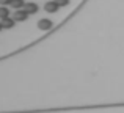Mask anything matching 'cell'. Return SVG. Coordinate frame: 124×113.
I'll use <instances>...</instances> for the list:
<instances>
[{
    "mask_svg": "<svg viewBox=\"0 0 124 113\" xmlns=\"http://www.w3.org/2000/svg\"><path fill=\"white\" fill-rule=\"evenodd\" d=\"M27 17H28V13L25 11L24 8L22 9H16L14 16H13V19H14L16 22H24V21H27Z\"/></svg>",
    "mask_w": 124,
    "mask_h": 113,
    "instance_id": "obj_1",
    "label": "cell"
},
{
    "mask_svg": "<svg viewBox=\"0 0 124 113\" xmlns=\"http://www.w3.org/2000/svg\"><path fill=\"white\" fill-rule=\"evenodd\" d=\"M52 25H54V24H52L50 19H39V21H38V28H39V30H42V31L50 30Z\"/></svg>",
    "mask_w": 124,
    "mask_h": 113,
    "instance_id": "obj_2",
    "label": "cell"
},
{
    "mask_svg": "<svg viewBox=\"0 0 124 113\" xmlns=\"http://www.w3.org/2000/svg\"><path fill=\"white\" fill-rule=\"evenodd\" d=\"M58 8H60V5H58L55 0H50V2H47V3L44 5L46 13H57V11H58Z\"/></svg>",
    "mask_w": 124,
    "mask_h": 113,
    "instance_id": "obj_3",
    "label": "cell"
},
{
    "mask_svg": "<svg viewBox=\"0 0 124 113\" xmlns=\"http://www.w3.org/2000/svg\"><path fill=\"white\" fill-rule=\"evenodd\" d=\"M24 9L28 13V14H35V13H38V5L36 3H33V2H30V3H25V6H24Z\"/></svg>",
    "mask_w": 124,
    "mask_h": 113,
    "instance_id": "obj_4",
    "label": "cell"
},
{
    "mask_svg": "<svg viewBox=\"0 0 124 113\" xmlns=\"http://www.w3.org/2000/svg\"><path fill=\"white\" fill-rule=\"evenodd\" d=\"M0 22H2L3 28H13L14 24H16V21L13 17H6V19H3V21H0Z\"/></svg>",
    "mask_w": 124,
    "mask_h": 113,
    "instance_id": "obj_5",
    "label": "cell"
},
{
    "mask_svg": "<svg viewBox=\"0 0 124 113\" xmlns=\"http://www.w3.org/2000/svg\"><path fill=\"white\" fill-rule=\"evenodd\" d=\"M11 6L14 9H22L25 6V2H24V0H13V2H11Z\"/></svg>",
    "mask_w": 124,
    "mask_h": 113,
    "instance_id": "obj_6",
    "label": "cell"
},
{
    "mask_svg": "<svg viewBox=\"0 0 124 113\" xmlns=\"http://www.w3.org/2000/svg\"><path fill=\"white\" fill-rule=\"evenodd\" d=\"M6 17H9V9L6 6H0V21H3Z\"/></svg>",
    "mask_w": 124,
    "mask_h": 113,
    "instance_id": "obj_7",
    "label": "cell"
},
{
    "mask_svg": "<svg viewBox=\"0 0 124 113\" xmlns=\"http://www.w3.org/2000/svg\"><path fill=\"white\" fill-rule=\"evenodd\" d=\"M55 2H57L60 6H68L69 5V0H55Z\"/></svg>",
    "mask_w": 124,
    "mask_h": 113,
    "instance_id": "obj_8",
    "label": "cell"
},
{
    "mask_svg": "<svg viewBox=\"0 0 124 113\" xmlns=\"http://www.w3.org/2000/svg\"><path fill=\"white\" fill-rule=\"evenodd\" d=\"M13 0H0V6H6V5H11Z\"/></svg>",
    "mask_w": 124,
    "mask_h": 113,
    "instance_id": "obj_9",
    "label": "cell"
},
{
    "mask_svg": "<svg viewBox=\"0 0 124 113\" xmlns=\"http://www.w3.org/2000/svg\"><path fill=\"white\" fill-rule=\"evenodd\" d=\"M2 28H3V25H2V22H0V30H2Z\"/></svg>",
    "mask_w": 124,
    "mask_h": 113,
    "instance_id": "obj_10",
    "label": "cell"
}]
</instances>
